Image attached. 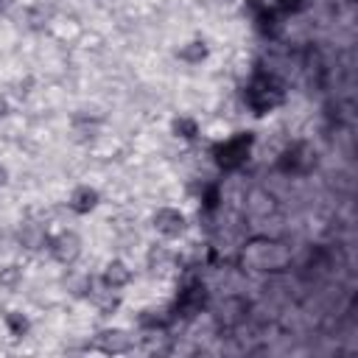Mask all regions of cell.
Returning <instances> with one entry per match:
<instances>
[{
    "label": "cell",
    "instance_id": "cell-1",
    "mask_svg": "<svg viewBox=\"0 0 358 358\" xmlns=\"http://www.w3.org/2000/svg\"><path fill=\"white\" fill-rule=\"evenodd\" d=\"M252 145H255V134H252V131H238V134L227 137L224 143H215V145H213V157H215L218 168H224V171H238V168L249 159Z\"/></svg>",
    "mask_w": 358,
    "mask_h": 358
},
{
    "label": "cell",
    "instance_id": "cell-2",
    "mask_svg": "<svg viewBox=\"0 0 358 358\" xmlns=\"http://www.w3.org/2000/svg\"><path fill=\"white\" fill-rule=\"evenodd\" d=\"M282 101H285V90L271 76H255L252 84L246 87V103L255 109V115H266Z\"/></svg>",
    "mask_w": 358,
    "mask_h": 358
},
{
    "label": "cell",
    "instance_id": "cell-3",
    "mask_svg": "<svg viewBox=\"0 0 358 358\" xmlns=\"http://www.w3.org/2000/svg\"><path fill=\"white\" fill-rule=\"evenodd\" d=\"M243 257L249 260V266H255L260 271H282L291 260V252L280 241H260V243H252L249 255H243Z\"/></svg>",
    "mask_w": 358,
    "mask_h": 358
},
{
    "label": "cell",
    "instance_id": "cell-4",
    "mask_svg": "<svg viewBox=\"0 0 358 358\" xmlns=\"http://www.w3.org/2000/svg\"><path fill=\"white\" fill-rule=\"evenodd\" d=\"M316 168V151L308 143H294L280 157V171L285 173H308Z\"/></svg>",
    "mask_w": 358,
    "mask_h": 358
},
{
    "label": "cell",
    "instance_id": "cell-5",
    "mask_svg": "<svg viewBox=\"0 0 358 358\" xmlns=\"http://www.w3.org/2000/svg\"><path fill=\"white\" fill-rule=\"evenodd\" d=\"M92 347L101 350L103 355H123L134 350V336L123 327H106L92 338Z\"/></svg>",
    "mask_w": 358,
    "mask_h": 358
},
{
    "label": "cell",
    "instance_id": "cell-6",
    "mask_svg": "<svg viewBox=\"0 0 358 358\" xmlns=\"http://www.w3.org/2000/svg\"><path fill=\"white\" fill-rule=\"evenodd\" d=\"M81 246H84V243H81V235L73 232V229H62L59 235H53V238L48 241V249H50L53 260H56V263H64V266H70V263L78 260Z\"/></svg>",
    "mask_w": 358,
    "mask_h": 358
},
{
    "label": "cell",
    "instance_id": "cell-7",
    "mask_svg": "<svg viewBox=\"0 0 358 358\" xmlns=\"http://www.w3.org/2000/svg\"><path fill=\"white\" fill-rule=\"evenodd\" d=\"M207 308V288L201 285V282H190V285H185L182 291H179V299H176V316H182V319H193V316H199L201 310Z\"/></svg>",
    "mask_w": 358,
    "mask_h": 358
},
{
    "label": "cell",
    "instance_id": "cell-8",
    "mask_svg": "<svg viewBox=\"0 0 358 358\" xmlns=\"http://www.w3.org/2000/svg\"><path fill=\"white\" fill-rule=\"evenodd\" d=\"M154 229L162 235V238H179L185 229H187V218L182 210L176 207H159L154 213Z\"/></svg>",
    "mask_w": 358,
    "mask_h": 358
},
{
    "label": "cell",
    "instance_id": "cell-9",
    "mask_svg": "<svg viewBox=\"0 0 358 358\" xmlns=\"http://www.w3.org/2000/svg\"><path fill=\"white\" fill-rule=\"evenodd\" d=\"M246 316H249V299H243V296L232 294V296H227V299L218 305L215 322H218L221 327H238Z\"/></svg>",
    "mask_w": 358,
    "mask_h": 358
},
{
    "label": "cell",
    "instance_id": "cell-10",
    "mask_svg": "<svg viewBox=\"0 0 358 358\" xmlns=\"http://www.w3.org/2000/svg\"><path fill=\"white\" fill-rule=\"evenodd\" d=\"M98 201H101V193H98L95 187H90V185H78V187H73L67 204H70L73 213L87 215V213H92V210L98 207Z\"/></svg>",
    "mask_w": 358,
    "mask_h": 358
},
{
    "label": "cell",
    "instance_id": "cell-11",
    "mask_svg": "<svg viewBox=\"0 0 358 358\" xmlns=\"http://www.w3.org/2000/svg\"><path fill=\"white\" fill-rule=\"evenodd\" d=\"M90 302L101 310V316H109V313H115L117 308H120V296H117V291L115 288H109V285H103L101 282V288H95L92 291V282H90Z\"/></svg>",
    "mask_w": 358,
    "mask_h": 358
},
{
    "label": "cell",
    "instance_id": "cell-12",
    "mask_svg": "<svg viewBox=\"0 0 358 358\" xmlns=\"http://www.w3.org/2000/svg\"><path fill=\"white\" fill-rule=\"evenodd\" d=\"M101 282L109 285V288H115V291H120V288H126V285L131 282V268H129L123 260H109L106 268H103Z\"/></svg>",
    "mask_w": 358,
    "mask_h": 358
},
{
    "label": "cell",
    "instance_id": "cell-13",
    "mask_svg": "<svg viewBox=\"0 0 358 358\" xmlns=\"http://www.w3.org/2000/svg\"><path fill=\"white\" fill-rule=\"evenodd\" d=\"M98 126H101L98 117L76 115V117H73V140H76V143H90V140H95Z\"/></svg>",
    "mask_w": 358,
    "mask_h": 358
},
{
    "label": "cell",
    "instance_id": "cell-14",
    "mask_svg": "<svg viewBox=\"0 0 358 358\" xmlns=\"http://www.w3.org/2000/svg\"><path fill=\"white\" fill-rule=\"evenodd\" d=\"M45 243H48V235L39 224H22V229H20V246L22 249L39 252V249H45Z\"/></svg>",
    "mask_w": 358,
    "mask_h": 358
},
{
    "label": "cell",
    "instance_id": "cell-15",
    "mask_svg": "<svg viewBox=\"0 0 358 358\" xmlns=\"http://www.w3.org/2000/svg\"><path fill=\"white\" fill-rule=\"evenodd\" d=\"M207 53H210V48H207L204 39H193V42H187V45H182V48L176 50V56H179L182 62H187V64H201V62L207 59Z\"/></svg>",
    "mask_w": 358,
    "mask_h": 358
},
{
    "label": "cell",
    "instance_id": "cell-16",
    "mask_svg": "<svg viewBox=\"0 0 358 358\" xmlns=\"http://www.w3.org/2000/svg\"><path fill=\"white\" fill-rule=\"evenodd\" d=\"M246 210H249L252 215H266V213L274 210V196L257 187V190L249 193V199H246Z\"/></svg>",
    "mask_w": 358,
    "mask_h": 358
},
{
    "label": "cell",
    "instance_id": "cell-17",
    "mask_svg": "<svg viewBox=\"0 0 358 358\" xmlns=\"http://www.w3.org/2000/svg\"><path fill=\"white\" fill-rule=\"evenodd\" d=\"M50 17H53V8L45 6V3H36V6H31V8L25 11V22H28L31 31H42V28L50 22Z\"/></svg>",
    "mask_w": 358,
    "mask_h": 358
},
{
    "label": "cell",
    "instance_id": "cell-18",
    "mask_svg": "<svg viewBox=\"0 0 358 358\" xmlns=\"http://www.w3.org/2000/svg\"><path fill=\"white\" fill-rule=\"evenodd\" d=\"M6 327H8V333H11L14 338H25L28 330H31V322H28L25 313H20V310H8V313H6Z\"/></svg>",
    "mask_w": 358,
    "mask_h": 358
},
{
    "label": "cell",
    "instance_id": "cell-19",
    "mask_svg": "<svg viewBox=\"0 0 358 358\" xmlns=\"http://www.w3.org/2000/svg\"><path fill=\"white\" fill-rule=\"evenodd\" d=\"M22 285V268L20 266H6L0 268V288L3 291H17Z\"/></svg>",
    "mask_w": 358,
    "mask_h": 358
},
{
    "label": "cell",
    "instance_id": "cell-20",
    "mask_svg": "<svg viewBox=\"0 0 358 358\" xmlns=\"http://www.w3.org/2000/svg\"><path fill=\"white\" fill-rule=\"evenodd\" d=\"M171 129H173V134L182 137V140H196V137H199V123H196L193 117H176Z\"/></svg>",
    "mask_w": 358,
    "mask_h": 358
},
{
    "label": "cell",
    "instance_id": "cell-21",
    "mask_svg": "<svg viewBox=\"0 0 358 358\" xmlns=\"http://www.w3.org/2000/svg\"><path fill=\"white\" fill-rule=\"evenodd\" d=\"M168 260H171V255H168L165 246H151L148 249V268L151 271H162L168 266Z\"/></svg>",
    "mask_w": 358,
    "mask_h": 358
},
{
    "label": "cell",
    "instance_id": "cell-22",
    "mask_svg": "<svg viewBox=\"0 0 358 358\" xmlns=\"http://www.w3.org/2000/svg\"><path fill=\"white\" fill-rule=\"evenodd\" d=\"M266 6H274V8H280V11H296V8L302 6V0H268Z\"/></svg>",
    "mask_w": 358,
    "mask_h": 358
},
{
    "label": "cell",
    "instance_id": "cell-23",
    "mask_svg": "<svg viewBox=\"0 0 358 358\" xmlns=\"http://www.w3.org/2000/svg\"><path fill=\"white\" fill-rule=\"evenodd\" d=\"M6 185H8V168L0 165V187H6Z\"/></svg>",
    "mask_w": 358,
    "mask_h": 358
},
{
    "label": "cell",
    "instance_id": "cell-24",
    "mask_svg": "<svg viewBox=\"0 0 358 358\" xmlns=\"http://www.w3.org/2000/svg\"><path fill=\"white\" fill-rule=\"evenodd\" d=\"M8 112H11V106H8V101H6L3 95H0V117H6Z\"/></svg>",
    "mask_w": 358,
    "mask_h": 358
},
{
    "label": "cell",
    "instance_id": "cell-25",
    "mask_svg": "<svg viewBox=\"0 0 358 358\" xmlns=\"http://www.w3.org/2000/svg\"><path fill=\"white\" fill-rule=\"evenodd\" d=\"M11 6H14V0H0V14H6Z\"/></svg>",
    "mask_w": 358,
    "mask_h": 358
},
{
    "label": "cell",
    "instance_id": "cell-26",
    "mask_svg": "<svg viewBox=\"0 0 358 358\" xmlns=\"http://www.w3.org/2000/svg\"><path fill=\"white\" fill-rule=\"evenodd\" d=\"M221 3H235V0H221Z\"/></svg>",
    "mask_w": 358,
    "mask_h": 358
}]
</instances>
